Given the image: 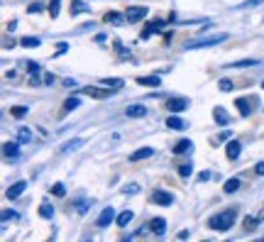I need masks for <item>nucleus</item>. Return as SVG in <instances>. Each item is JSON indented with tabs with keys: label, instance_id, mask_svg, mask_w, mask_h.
Listing matches in <instances>:
<instances>
[{
	"label": "nucleus",
	"instance_id": "40",
	"mask_svg": "<svg viewBox=\"0 0 264 242\" xmlns=\"http://www.w3.org/2000/svg\"><path fill=\"white\" fill-rule=\"evenodd\" d=\"M86 210H88V201H83V198L76 201V213H86Z\"/></svg>",
	"mask_w": 264,
	"mask_h": 242
},
{
	"label": "nucleus",
	"instance_id": "9",
	"mask_svg": "<svg viewBox=\"0 0 264 242\" xmlns=\"http://www.w3.org/2000/svg\"><path fill=\"white\" fill-rule=\"evenodd\" d=\"M110 91H113V88H108V91H103V88H96V86H88V88H81V93H86V96H91V98H98V101H103V98H108V96H110Z\"/></svg>",
	"mask_w": 264,
	"mask_h": 242
},
{
	"label": "nucleus",
	"instance_id": "20",
	"mask_svg": "<svg viewBox=\"0 0 264 242\" xmlns=\"http://www.w3.org/2000/svg\"><path fill=\"white\" fill-rule=\"evenodd\" d=\"M71 15H83V12H91V7L83 2V0H73L71 2V10H68Z\"/></svg>",
	"mask_w": 264,
	"mask_h": 242
},
{
	"label": "nucleus",
	"instance_id": "34",
	"mask_svg": "<svg viewBox=\"0 0 264 242\" xmlns=\"http://www.w3.org/2000/svg\"><path fill=\"white\" fill-rule=\"evenodd\" d=\"M218 88H220L223 93H228V91H232V81H230V78H220V81H218Z\"/></svg>",
	"mask_w": 264,
	"mask_h": 242
},
{
	"label": "nucleus",
	"instance_id": "33",
	"mask_svg": "<svg viewBox=\"0 0 264 242\" xmlns=\"http://www.w3.org/2000/svg\"><path fill=\"white\" fill-rule=\"evenodd\" d=\"M78 105H81V101H78V98H68V101L64 103V113H71V110H76Z\"/></svg>",
	"mask_w": 264,
	"mask_h": 242
},
{
	"label": "nucleus",
	"instance_id": "35",
	"mask_svg": "<svg viewBox=\"0 0 264 242\" xmlns=\"http://www.w3.org/2000/svg\"><path fill=\"white\" fill-rule=\"evenodd\" d=\"M10 113H12L15 118H25V115H27V108H25V105H15V108H10Z\"/></svg>",
	"mask_w": 264,
	"mask_h": 242
},
{
	"label": "nucleus",
	"instance_id": "8",
	"mask_svg": "<svg viewBox=\"0 0 264 242\" xmlns=\"http://www.w3.org/2000/svg\"><path fill=\"white\" fill-rule=\"evenodd\" d=\"M240 152H242V144H240L237 139H228V147H225L228 159H230V162H235V159L240 157Z\"/></svg>",
	"mask_w": 264,
	"mask_h": 242
},
{
	"label": "nucleus",
	"instance_id": "36",
	"mask_svg": "<svg viewBox=\"0 0 264 242\" xmlns=\"http://www.w3.org/2000/svg\"><path fill=\"white\" fill-rule=\"evenodd\" d=\"M123 193H125V196H134V193H139V183H128V186L123 188Z\"/></svg>",
	"mask_w": 264,
	"mask_h": 242
},
{
	"label": "nucleus",
	"instance_id": "31",
	"mask_svg": "<svg viewBox=\"0 0 264 242\" xmlns=\"http://www.w3.org/2000/svg\"><path fill=\"white\" fill-rule=\"evenodd\" d=\"M223 188H225V193H235V191L240 188V179H228Z\"/></svg>",
	"mask_w": 264,
	"mask_h": 242
},
{
	"label": "nucleus",
	"instance_id": "28",
	"mask_svg": "<svg viewBox=\"0 0 264 242\" xmlns=\"http://www.w3.org/2000/svg\"><path fill=\"white\" fill-rule=\"evenodd\" d=\"M257 64H260V59H242L230 64V69H245V66H257Z\"/></svg>",
	"mask_w": 264,
	"mask_h": 242
},
{
	"label": "nucleus",
	"instance_id": "41",
	"mask_svg": "<svg viewBox=\"0 0 264 242\" xmlns=\"http://www.w3.org/2000/svg\"><path fill=\"white\" fill-rule=\"evenodd\" d=\"M66 52H68V44H66V42H59V44H57V52H54V57H62V54H66Z\"/></svg>",
	"mask_w": 264,
	"mask_h": 242
},
{
	"label": "nucleus",
	"instance_id": "42",
	"mask_svg": "<svg viewBox=\"0 0 264 242\" xmlns=\"http://www.w3.org/2000/svg\"><path fill=\"white\" fill-rule=\"evenodd\" d=\"M208 179H213V174H210V172H200V174H198V181L200 183L208 181Z\"/></svg>",
	"mask_w": 264,
	"mask_h": 242
},
{
	"label": "nucleus",
	"instance_id": "44",
	"mask_svg": "<svg viewBox=\"0 0 264 242\" xmlns=\"http://www.w3.org/2000/svg\"><path fill=\"white\" fill-rule=\"evenodd\" d=\"M255 174H257V176H264V162H257V167H255Z\"/></svg>",
	"mask_w": 264,
	"mask_h": 242
},
{
	"label": "nucleus",
	"instance_id": "15",
	"mask_svg": "<svg viewBox=\"0 0 264 242\" xmlns=\"http://www.w3.org/2000/svg\"><path fill=\"white\" fill-rule=\"evenodd\" d=\"M194 149V142L191 139H179L176 144H174V154H189Z\"/></svg>",
	"mask_w": 264,
	"mask_h": 242
},
{
	"label": "nucleus",
	"instance_id": "14",
	"mask_svg": "<svg viewBox=\"0 0 264 242\" xmlns=\"http://www.w3.org/2000/svg\"><path fill=\"white\" fill-rule=\"evenodd\" d=\"M154 154V149L152 147H142V149H134L130 154V162H142V159H147V157H152Z\"/></svg>",
	"mask_w": 264,
	"mask_h": 242
},
{
	"label": "nucleus",
	"instance_id": "27",
	"mask_svg": "<svg viewBox=\"0 0 264 242\" xmlns=\"http://www.w3.org/2000/svg\"><path fill=\"white\" fill-rule=\"evenodd\" d=\"M260 220H262V218H252V215H247L242 225H245V230H247V233H252V230H257V223H260Z\"/></svg>",
	"mask_w": 264,
	"mask_h": 242
},
{
	"label": "nucleus",
	"instance_id": "25",
	"mask_svg": "<svg viewBox=\"0 0 264 242\" xmlns=\"http://www.w3.org/2000/svg\"><path fill=\"white\" fill-rule=\"evenodd\" d=\"M17 139H20L22 144H25V142H32V130H30V127H20V130H17Z\"/></svg>",
	"mask_w": 264,
	"mask_h": 242
},
{
	"label": "nucleus",
	"instance_id": "4",
	"mask_svg": "<svg viewBox=\"0 0 264 242\" xmlns=\"http://www.w3.org/2000/svg\"><path fill=\"white\" fill-rule=\"evenodd\" d=\"M152 203H154V206H171V203H174V196H171L169 191H164V188H154V191H152Z\"/></svg>",
	"mask_w": 264,
	"mask_h": 242
},
{
	"label": "nucleus",
	"instance_id": "48",
	"mask_svg": "<svg viewBox=\"0 0 264 242\" xmlns=\"http://www.w3.org/2000/svg\"><path fill=\"white\" fill-rule=\"evenodd\" d=\"M260 2H264V0H250V5H260Z\"/></svg>",
	"mask_w": 264,
	"mask_h": 242
},
{
	"label": "nucleus",
	"instance_id": "11",
	"mask_svg": "<svg viewBox=\"0 0 264 242\" xmlns=\"http://www.w3.org/2000/svg\"><path fill=\"white\" fill-rule=\"evenodd\" d=\"M213 120L218 122V125H230V115H228V110L223 105H215L213 108Z\"/></svg>",
	"mask_w": 264,
	"mask_h": 242
},
{
	"label": "nucleus",
	"instance_id": "21",
	"mask_svg": "<svg viewBox=\"0 0 264 242\" xmlns=\"http://www.w3.org/2000/svg\"><path fill=\"white\" fill-rule=\"evenodd\" d=\"M166 127H169V130H184V127H186V122L174 113V115H169V118H166Z\"/></svg>",
	"mask_w": 264,
	"mask_h": 242
},
{
	"label": "nucleus",
	"instance_id": "43",
	"mask_svg": "<svg viewBox=\"0 0 264 242\" xmlns=\"http://www.w3.org/2000/svg\"><path fill=\"white\" fill-rule=\"evenodd\" d=\"M30 12H42V2H30Z\"/></svg>",
	"mask_w": 264,
	"mask_h": 242
},
{
	"label": "nucleus",
	"instance_id": "49",
	"mask_svg": "<svg viewBox=\"0 0 264 242\" xmlns=\"http://www.w3.org/2000/svg\"><path fill=\"white\" fill-rule=\"evenodd\" d=\"M260 218H264V208H262V213H260Z\"/></svg>",
	"mask_w": 264,
	"mask_h": 242
},
{
	"label": "nucleus",
	"instance_id": "26",
	"mask_svg": "<svg viewBox=\"0 0 264 242\" xmlns=\"http://www.w3.org/2000/svg\"><path fill=\"white\" fill-rule=\"evenodd\" d=\"M52 215H54V206H52V203H42V206H39V218H47V220H49Z\"/></svg>",
	"mask_w": 264,
	"mask_h": 242
},
{
	"label": "nucleus",
	"instance_id": "1",
	"mask_svg": "<svg viewBox=\"0 0 264 242\" xmlns=\"http://www.w3.org/2000/svg\"><path fill=\"white\" fill-rule=\"evenodd\" d=\"M235 218H237V210H235V208L220 210V213H215V215L208 218V228L215 230V233H228V230L235 225Z\"/></svg>",
	"mask_w": 264,
	"mask_h": 242
},
{
	"label": "nucleus",
	"instance_id": "5",
	"mask_svg": "<svg viewBox=\"0 0 264 242\" xmlns=\"http://www.w3.org/2000/svg\"><path fill=\"white\" fill-rule=\"evenodd\" d=\"M115 218H118V215H115V208H113V206H108V208H103V210H100V215H98L96 225H98V228H108Z\"/></svg>",
	"mask_w": 264,
	"mask_h": 242
},
{
	"label": "nucleus",
	"instance_id": "32",
	"mask_svg": "<svg viewBox=\"0 0 264 242\" xmlns=\"http://www.w3.org/2000/svg\"><path fill=\"white\" fill-rule=\"evenodd\" d=\"M20 44H22V47H39L42 42H39V37H22Z\"/></svg>",
	"mask_w": 264,
	"mask_h": 242
},
{
	"label": "nucleus",
	"instance_id": "50",
	"mask_svg": "<svg viewBox=\"0 0 264 242\" xmlns=\"http://www.w3.org/2000/svg\"><path fill=\"white\" fill-rule=\"evenodd\" d=\"M262 88H264V81H262Z\"/></svg>",
	"mask_w": 264,
	"mask_h": 242
},
{
	"label": "nucleus",
	"instance_id": "24",
	"mask_svg": "<svg viewBox=\"0 0 264 242\" xmlns=\"http://www.w3.org/2000/svg\"><path fill=\"white\" fill-rule=\"evenodd\" d=\"M100 83H103V86H110L113 91H118V88H123V86H125V81H123V78H103Z\"/></svg>",
	"mask_w": 264,
	"mask_h": 242
},
{
	"label": "nucleus",
	"instance_id": "23",
	"mask_svg": "<svg viewBox=\"0 0 264 242\" xmlns=\"http://www.w3.org/2000/svg\"><path fill=\"white\" fill-rule=\"evenodd\" d=\"M176 172H179V176H181V179H189V176L194 174V164H191V162L179 164V169H176Z\"/></svg>",
	"mask_w": 264,
	"mask_h": 242
},
{
	"label": "nucleus",
	"instance_id": "46",
	"mask_svg": "<svg viewBox=\"0 0 264 242\" xmlns=\"http://www.w3.org/2000/svg\"><path fill=\"white\" fill-rule=\"evenodd\" d=\"M44 83L52 86V83H54V76H52V73H44Z\"/></svg>",
	"mask_w": 264,
	"mask_h": 242
},
{
	"label": "nucleus",
	"instance_id": "39",
	"mask_svg": "<svg viewBox=\"0 0 264 242\" xmlns=\"http://www.w3.org/2000/svg\"><path fill=\"white\" fill-rule=\"evenodd\" d=\"M27 69H30V76H37V73L42 71V66H39L37 61H30V64H27Z\"/></svg>",
	"mask_w": 264,
	"mask_h": 242
},
{
	"label": "nucleus",
	"instance_id": "38",
	"mask_svg": "<svg viewBox=\"0 0 264 242\" xmlns=\"http://www.w3.org/2000/svg\"><path fill=\"white\" fill-rule=\"evenodd\" d=\"M52 193H54V196H59V198H62V196H66L64 183H54V186H52Z\"/></svg>",
	"mask_w": 264,
	"mask_h": 242
},
{
	"label": "nucleus",
	"instance_id": "29",
	"mask_svg": "<svg viewBox=\"0 0 264 242\" xmlns=\"http://www.w3.org/2000/svg\"><path fill=\"white\" fill-rule=\"evenodd\" d=\"M81 144H83V139H68L64 147H62V152H76Z\"/></svg>",
	"mask_w": 264,
	"mask_h": 242
},
{
	"label": "nucleus",
	"instance_id": "7",
	"mask_svg": "<svg viewBox=\"0 0 264 242\" xmlns=\"http://www.w3.org/2000/svg\"><path fill=\"white\" fill-rule=\"evenodd\" d=\"M20 144H22L20 139H17V142H5V144H2V154H5L7 159H17V157H20Z\"/></svg>",
	"mask_w": 264,
	"mask_h": 242
},
{
	"label": "nucleus",
	"instance_id": "45",
	"mask_svg": "<svg viewBox=\"0 0 264 242\" xmlns=\"http://www.w3.org/2000/svg\"><path fill=\"white\" fill-rule=\"evenodd\" d=\"M64 86L66 88H76V81L73 78H64Z\"/></svg>",
	"mask_w": 264,
	"mask_h": 242
},
{
	"label": "nucleus",
	"instance_id": "30",
	"mask_svg": "<svg viewBox=\"0 0 264 242\" xmlns=\"http://www.w3.org/2000/svg\"><path fill=\"white\" fill-rule=\"evenodd\" d=\"M17 218H20V213H17V210H10V208H5V210H2V225H5V223H10V220H17Z\"/></svg>",
	"mask_w": 264,
	"mask_h": 242
},
{
	"label": "nucleus",
	"instance_id": "13",
	"mask_svg": "<svg viewBox=\"0 0 264 242\" xmlns=\"http://www.w3.org/2000/svg\"><path fill=\"white\" fill-rule=\"evenodd\" d=\"M149 230H152L154 235H164V233H166V220H164V218H152V220H149Z\"/></svg>",
	"mask_w": 264,
	"mask_h": 242
},
{
	"label": "nucleus",
	"instance_id": "19",
	"mask_svg": "<svg viewBox=\"0 0 264 242\" xmlns=\"http://www.w3.org/2000/svg\"><path fill=\"white\" fill-rule=\"evenodd\" d=\"M132 218H134V213L132 210H123V213H118V218H115V225H120V228H128L132 223Z\"/></svg>",
	"mask_w": 264,
	"mask_h": 242
},
{
	"label": "nucleus",
	"instance_id": "47",
	"mask_svg": "<svg viewBox=\"0 0 264 242\" xmlns=\"http://www.w3.org/2000/svg\"><path fill=\"white\" fill-rule=\"evenodd\" d=\"M189 235H191V233H189V230H181V233H179V240H186V238H189Z\"/></svg>",
	"mask_w": 264,
	"mask_h": 242
},
{
	"label": "nucleus",
	"instance_id": "18",
	"mask_svg": "<svg viewBox=\"0 0 264 242\" xmlns=\"http://www.w3.org/2000/svg\"><path fill=\"white\" fill-rule=\"evenodd\" d=\"M125 113H128V118H144V115H147V108H144L142 103H134V105H130Z\"/></svg>",
	"mask_w": 264,
	"mask_h": 242
},
{
	"label": "nucleus",
	"instance_id": "3",
	"mask_svg": "<svg viewBox=\"0 0 264 242\" xmlns=\"http://www.w3.org/2000/svg\"><path fill=\"white\" fill-rule=\"evenodd\" d=\"M147 15H149V7H144V5H132V7H128V12H125V17H128V22H130V25L142 22Z\"/></svg>",
	"mask_w": 264,
	"mask_h": 242
},
{
	"label": "nucleus",
	"instance_id": "16",
	"mask_svg": "<svg viewBox=\"0 0 264 242\" xmlns=\"http://www.w3.org/2000/svg\"><path fill=\"white\" fill-rule=\"evenodd\" d=\"M25 188H27V181H15L10 188H7V198H17V196H22Z\"/></svg>",
	"mask_w": 264,
	"mask_h": 242
},
{
	"label": "nucleus",
	"instance_id": "10",
	"mask_svg": "<svg viewBox=\"0 0 264 242\" xmlns=\"http://www.w3.org/2000/svg\"><path fill=\"white\" fill-rule=\"evenodd\" d=\"M159 27H164V20H154V22H147L144 32L139 35V39H149L154 32H159Z\"/></svg>",
	"mask_w": 264,
	"mask_h": 242
},
{
	"label": "nucleus",
	"instance_id": "2",
	"mask_svg": "<svg viewBox=\"0 0 264 242\" xmlns=\"http://www.w3.org/2000/svg\"><path fill=\"white\" fill-rule=\"evenodd\" d=\"M225 39H228L225 32L210 35V37H198L194 42H186V49H189V52H191V49H208V47H215V44H220V42H225Z\"/></svg>",
	"mask_w": 264,
	"mask_h": 242
},
{
	"label": "nucleus",
	"instance_id": "6",
	"mask_svg": "<svg viewBox=\"0 0 264 242\" xmlns=\"http://www.w3.org/2000/svg\"><path fill=\"white\" fill-rule=\"evenodd\" d=\"M166 108H169L171 113H184V110L189 108V98H169V101H166Z\"/></svg>",
	"mask_w": 264,
	"mask_h": 242
},
{
	"label": "nucleus",
	"instance_id": "17",
	"mask_svg": "<svg viewBox=\"0 0 264 242\" xmlns=\"http://www.w3.org/2000/svg\"><path fill=\"white\" fill-rule=\"evenodd\" d=\"M103 22H108V25H123V22H128V17L120 15V12H105Z\"/></svg>",
	"mask_w": 264,
	"mask_h": 242
},
{
	"label": "nucleus",
	"instance_id": "12",
	"mask_svg": "<svg viewBox=\"0 0 264 242\" xmlns=\"http://www.w3.org/2000/svg\"><path fill=\"white\" fill-rule=\"evenodd\" d=\"M252 103H255V98H237V101H235V105L240 108V115H245V118L252 115V108H250Z\"/></svg>",
	"mask_w": 264,
	"mask_h": 242
},
{
	"label": "nucleus",
	"instance_id": "37",
	"mask_svg": "<svg viewBox=\"0 0 264 242\" xmlns=\"http://www.w3.org/2000/svg\"><path fill=\"white\" fill-rule=\"evenodd\" d=\"M59 7H62V0H52V2H49V15L57 17V15H59Z\"/></svg>",
	"mask_w": 264,
	"mask_h": 242
},
{
	"label": "nucleus",
	"instance_id": "22",
	"mask_svg": "<svg viewBox=\"0 0 264 242\" xmlns=\"http://www.w3.org/2000/svg\"><path fill=\"white\" fill-rule=\"evenodd\" d=\"M137 83L139 86H154V88H159V76H139Z\"/></svg>",
	"mask_w": 264,
	"mask_h": 242
}]
</instances>
